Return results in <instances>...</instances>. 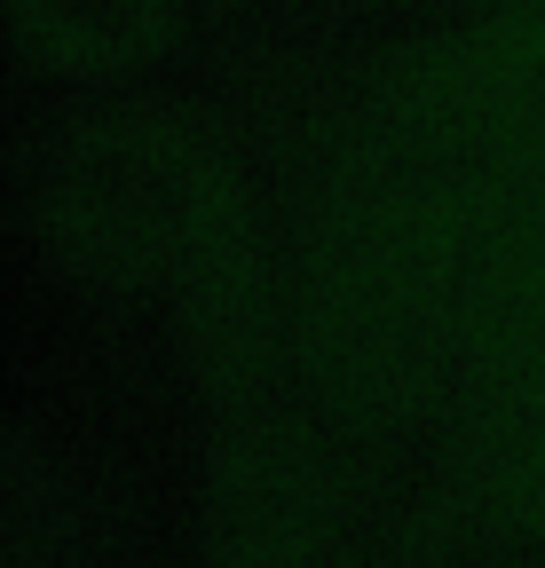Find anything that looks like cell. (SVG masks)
Instances as JSON below:
<instances>
[{
  "label": "cell",
  "mask_w": 545,
  "mask_h": 568,
  "mask_svg": "<svg viewBox=\"0 0 545 568\" xmlns=\"http://www.w3.org/2000/svg\"><path fill=\"white\" fill-rule=\"evenodd\" d=\"M0 17L55 71H111L151 40L159 0H0Z\"/></svg>",
  "instance_id": "1"
}]
</instances>
